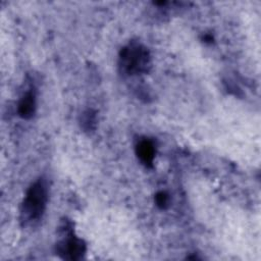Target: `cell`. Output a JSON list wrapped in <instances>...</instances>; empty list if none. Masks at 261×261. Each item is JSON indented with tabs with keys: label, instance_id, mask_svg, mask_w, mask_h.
<instances>
[{
	"label": "cell",
	"instance_id": "obj_1",
	"mask_svg": "<svg viewBox=\"0 0 261 261\" xmlns=\"http://www.w3.org/2000/svg\"><path fill=\"white\" fill-rule=\"evenodd\" d=\"M48 186L43 177L28 189L20 208V219L24 225L37 223L42 219L48 203Z\"/></svg>",
	"mask_w": 261,
	"mask_h": 261
},
{
	"label": "cell",
	"instance_id": "obj_2",
	"mask_svg": "<svg viewBox=\"0 0 261 261\" xmlns=\"http://www.w3.org/2000/svg\"><path fill=\"white\" fill-rule=\"evenodd\" d=\"M118 63L120 71L126 75L146 73L151 66L150 52L144 45L132 42L120 50Z\"/></svg>",
	"mask_w": 261,
	"mask_h": 261
},
{
	"label": "cell",
	"instance_id": "obj_3",
	"mask_svg": "<svg viewBox=\"0 0 261 261\" xmlns=\"http://www.w3.org/2000/svg\"><path fill=\"white\" fill-rule=\"evenodd\" d=\"M63 238L56 244V253L67 260H79L86 252V244L84 241L75 237L71 228L63 229Z\"/></svg>",
	"mask_w": 261,
	"mask_h": 261
},
{
	"label": "cell",
	"instance_id": "obj_4",
	"mask_svg": "<svg viewBox=\"0 0 261 261\" xmlns=\"http://www.w3.org/2000/svg\"><path fill=\"white\" fill-rule=\"evenodd\" d=\"M135 151L137 157L139 158L142 164H144L146 167L153 166V161L156 153L153 141H151L148 138H143L139 140L135 147Z\"/></svg>",
	"mask_w": 261,
	"mask_h": 261
},
{
	"label": "cell",
	"instance_id": "obj_5",
	"mask_svg": "<svg viewBox=\"0 0 261 261\" xmlns=\"http://www.w3.org/2000/svg\"><path fill=\"white\" fill-rule=\"evenodd\" d=\"M36 95L33 91H29L21 97V99L18 102V115L23 119H30L34 116L36 112Z\"/></svg>",
	"mask_w": 261,
	"mask_h": 261
},
{
	"label": "cell",
	"instance_id": "obj_6",
	"mask_svg": "<svg viewBox=\"0 0 261 261\" xmlns=\"http://www.w3.org/2000/svg\"><path fill=\"white\" fill-rule=\"evenodd\" d=\"M95 121H96L95 113L92 110H87L86 112H84L82 117V125L86 130L93 129L95 125Z\"/></svg>",
	"mask_w": 261,
	"mask_h": 261
},
{
	"label": "cell",
	"instance_id": "obj_7",
	"mask_svg": "<svg viewBox=\"0 0 261 261\" xmlns=\"http://www.w3.org/2000/svg\"><path fill=\"white\" fill-rule=\"evenodd\" d=\"M155 203L156 205L161 208V209H165L168 206L169 203V196L166 192H158L155 196Z\"/></svg>",
	"mask_w": 261,
	"mask_h": 261
}]
</instances>
